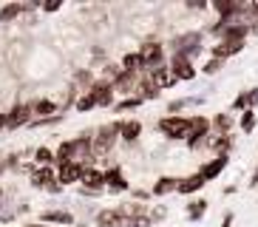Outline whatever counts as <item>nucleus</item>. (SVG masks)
I'll list each match as a JSON object with an SVG mask.
<instances>
[{
	"mask_svg": "<svg viewBox=\"0 0 258 227\" xmlns=\"http://www.w3.org/2000/svg\"><path fill=\"white\" fill-rule=\"evenodd\" d=\"M119 131H122V122H108L102 128H97V136H91V156H105L111 148L116 145L119 139Z\"/></svg>",
	"mask_w": 258,
	"mask_h": 227,
	"instance_id": "nucleus-1",
	"label": "nucleus"
},
{
	"mask_svg": "<svg viewBox=\"0 0 258 227\" xmlns=\"http://www.w3.org/2000/svg\"><path fill=\"white\" fill-rule=\"evenodd\" d=\"M190 128H193V117H162L159 120V134L167 136V139H187L190 136Z\"/></svg>",
	"mask_w": 258,
	"mask_h": 227,
	"instance_id": "nucleus-2",
	"label": "nucleus"
},
{
	"mask_svg": "<svg viewBox=\"0 0 258 227\" xmlns=\"http://www.w3.org/2000/svg\"><path fill=\"white\" fill-rule=\"evenodd\" d=\"M173 54H184V57H196L202 54V31H184L173 40Z\"/></svg>",
	"mask_w": 258,
	"mask_h": 227,
	"instance_id": "nucleus-3",
	"label": "nucleus"
},
{
	"mask_svg": "<svg viewBox=\"0 0 258 227\" xmlns=\"http://www.w3.org/2000/svg\"><path fill=\"white\" fill-rule=\"evenodd\" d=\"M213 134V122L207 117H193V128H190V136H187V148L190 151H196L202 145H207Z\"/></svg>",
	"mask_w": 258,
	"mask_h": 227,
	"instance_id": "nucleus-4",
	"label": "nucleus"
},
{
	"mask_svg": "<svg viewBox=\"0 0 258 227\" xmlns=\"http://www.w3.org/2000/svg\"><path fill=\"white\" fill-rule=\"evenodd\" d=\"M31 185L34 188H43L48 190V193H60V182H57V174H54L51 167H40V171H34L31 167Z\"/></svg>",
	"mask_w": 258,
	"mask_h": 227,
	"instance_id": "nucleus-5",
	"label": "nucleus"
},
{
	"mask_svg": "<svg viewBox=\"0 0 258 227\" xmlns=\"http://www.w3.org/2000/svg\"><path fill=\"white\" fill-rule=\"evenodd\" d=\"M139 57L145 60V68L151 71V68H159L162 66V60H165V45L162 43H142L139 45Z\"/></svg>",
	"mask_w": 258,
	"mask_h": 227,
	"instance_id": "nucleus-6",
	"label": "nucleus"
},
{
	"mask_svg": "<svg viewBox=\"0 0 258 227\" xmlns=\"http://www.w3.org/2000/svg\"><path fill=\"white\" fill-rule=\"evenodd\" d=\"M85 171H88V167H85L83 162H66V165L57 167V182H60V185H77V182H83Z\"/></svg>",
	"mask_w": 258,
	"mask_h": 227,
	"instance_id": "nucleus-7",
	"label": "nucleus"
},
{
	"mask_svg": "<svg viewBox=\"0 0 258 227\" xmlns=\"http://www.w3.org/2000/svg\"><path fill=\"white\" fill-rule=\"evenodd\" d=\"M170 74L176 77V83H179V80H193V77H196L193 60L184 57V54H173V57H170Z\"/></svg>",
	"mask_w": 258,
	"mask_h": 227,
	"instance_id": "nucleus-8",
	"label": "nucleus"
},
{
	"mask_svg": "<svg viewBox=\"0 0 258 227\" xmlns=\"http://www.w3.org/2000/svg\"><path fill=\"white\" fill-rule=\"evenodd\" d=\"M80 185H83V190H88V193H102V190H105V171L88 167Z\"/></svg>",
	"mask_w": 258,
	"mask_h": 227,
	"instance_id": "nucleus-9",
	"label": "nucleus"
},
{
	"mask_svg": "<svg viewBox=\"0 0 258 227\" xmlns=\"http://www.w3.org/2000/svg\"><path fill=\"white\" fill-rule=\"evenodd\" d=\"M227 162H230V156H213V159H207L205 165L199 167V176L205 182H213L216 176H221V171L227 167Z\"/></svg>",
	"mask_w": 258,
	"mask_h": 227,
	"instance_id": "nucleus-10",
	"label": "nucleus"
},
{
	"mask_svg": "<svg viewBox=\"0 0 258 227\" xmlns=\"http://www.w3.org/2000/svg\"><path fill=\"white\" fill-rule=\"evenodd\" d=\"M213 9H216L219 20L233 23L235 17H241V3H238V0H213Z\"/></svg>",
	"mask_w": 258,
	"mask_h": 227,
	"instance_id": "nucleus-11",
	"label": "nucleus"
},
{
	"mask_svg": "<svg viewBox=\"0 0 258 227\" xmlns=\"http://www.w3.org/2000/svg\"><path fill=\"white\" fill-rule=\"evenodd\" d=\"M105 188L111 190V193H122V190L131 188L119 165H114V167H108V171H105Z\"/></svg>",
	"mask_w": 258,
	"mask_h": 227,
	"instance_id": "nucleus-12",
	"label": "nucleus"
},
{
	"mask_svg": "<svg viewBox=\"0 0 258 227\" xmlns=\"http://www.w3.org/2000/svg\"><path fill=\"white\" fill-rule=\"evenodd\" d=\"M125 216H122L116 207H108V210H99L97 213V227H125Z\"/></svg>",
	"mask_w": 258,
	"mask_h": 227,
	"instance_id": "nucleus-13",
	"label": "nucleus"
},
{
	"mask_svg": "<svg viewBox=\"0 0 258 227\" xmlns=\"http://www.w3.org/2000/svg\"><path fill=\"white\" fill-rule=\"evenodd\" d=\"M116 210L125 216V221H134V219H148V210L151 204H142V202H128V204H119Z\"/></svg>",
	"mask_w": 258,
	"mask_h": 227,
	"instance_id": "nucleus-14",
	"label": "nucleus"
},
{
	"mask_svg": "<svg viewBox=\"0 0 258 227\" xmlns=\"http://www.w3.org/2000/svg\"><path fill=\"white\" fill-rule=\"evenodd\" d=\"M148 74H151V83H153V88H170V85L176 83V77L170 74V66H159V68H151V71H148Z\"/></svg>",
	"mask_w": 258,
	"mask_h": 227,
	"instance_id": "nucleus-15",
	"label": "nucleus"
},
{
	"mask_svg": "<svg viewBox=\"0 0 258 227\" xmlns=\"http://www.w3.org/2000/svg\"><path fill=\"white\" fill-rule=\"evenodd\" d=\"M31 9H34L31 3H6L0 6V23H15L23 12H31Z\"/></svg>",
	"mask_w": 258,
	"mask_h": 227,
	"instance_id": "nucleus-16",
	"label": "nucleus"
},
{
	"mask_svg": "<svg viewBox=\"0 0 258 227\" xmlns=\"http://www.w3.org/2000/svg\"><path fill=\"white\" fill-rule=\"evenodd\" d=\"M31 122V105H17L9 111V131L20 128V125H29Z\"/></svg>",
	"mask_w": 258,
	"mask_h": 227,
	"instance_id": "nucleus-17",
	"label": "nucleus"
},
{
	"mask_svg": "<svg viewBox=\"0 0 258 227\" xmlns=\"http://www.w3.org/2000/svg\"><path fill=\"white\" fill-rule=\"evenodd\" d=\"M31 117H40V120L57 117V102L54 99H34L31 102Z\"/></svg>",
	"mask_w": 258,
	"mask_h": 227,
	"instance_id": "nucleus-18",
	"label": "nucleus"
},
{
	"mask_svg": "<svg viewBox=\"0 0 258 227\" xmlns=\"http://www.w3.org/2000/svg\"><path fill=\"white\" fill-rule=\"evenodd\" d=\"M244 51V43H227V40H219V45H213V57L216 60H227V57H233V54Z\"/></svg>",
	"mask_w": 258,
	"mask_h": 227,
	"instance_id": "nucleus-19",
	"label": "nucleus"
},
{
	"mask_svg": "<svg viewBox=\"0 0 258 227\" xmlns=\"http://www.w3.org/2000/svg\"><path fill=\"white\" fill-rule=\"evenodd\" d=\"M207 182L202 179L199 174H193V176H184V179H179V190L176 193H182V196H190V193H199V190L205 188Z\"/></svg>",
	"mask_w": 258,
	"mask_h": 227,
	"instance_id": "nucleus-20",
	"label": "nucleus"
},
{
	"mask_svg": "<svg viewBox=\"0 0 258 227\" xmlns=\"http://www.w3.org/2000/svg\"><path fill=\"white\" fill-rule=\"evenodd\" d=\"M179 190V179L176 176H159L156 179V185L151 188L153 196H167V193H176Z\"/></svg>",
	"mask_w": 258,
	"mask_h": 227,
	"instance_id": "nucleus-21",
	"label": "nucleus"
},
{
	"mask_svg": "<svg viewBox=\"0 0 258 227\" xmlns=\"http://www.w3.org/2000/svg\"><path fill=\"white\" fill-rule=\"evenodd\" d=\"M43 224H74V216L69 210H46L40 216Z\"/></svg>",
	"mask_w": 258,
	"mask_h": 227,
	"instance_id": "nucleus-22",
	"label": "nucleus"
},
{
	"mask_svg": "<svg viewBox=\"0 0 258 227\" xmlns=\"http://www.w3.org/2000/svg\"><path fill=\"white\" fill-rule=\"evenodd\" d=\"M119 136L125 139V142H137L139 136H142V122H139V120H128V122H122Z\"/></svg>",
	"mask_w": 258,
	"mask_h": 227,
	"instance_id": "nucleus-23",
	"label": "nucleus"
},
{
	"mask_svg": "<svg viewBox=\"0 0 258 227\" xmlns=\"http://www.w3.org/2000/svg\"><path fill=\"white\" fill-rule=\"evenodd\" d=\"M205 97H182V99H173V102H167V114L176 117V111H182V108H190V105H202Z\"/></svg>",
	"mask_w": 258,
	"mask_h": 227,
	"instance_id": "nucleus-24",
	"label": "nucleus"
},
{
	"mask_svg": "<svg viewBox=\"0 0 258 227\" xmlns=\"http://www.w3.org/2000/svg\"><path fill=\"white\" fill-rule=\"evenodd\" d=\"M207 199H193V202L187 204V219L190 221H202L205 219V213H207Z\"/></svg>",
	"mask_w": 258,
	"mask_h": 227,
	"instance_id": "nucleus-25",
	"label": "nucleus"
},
{
	"mask_svg": "<svg viewBox=\"0 0 258 227\" xmlns=\"http://www.w3.org/2000/svg\"><path fill=\"white\" fill-rule=\"evenodd\" d=\"M213 131H216V134H230V131H233V114H216V117H213Z\"/></svg>",
	"mask_w": 258,
	"mask_h": 227,
	"instance_id": "nucleus-26",
	"label": "nucleus"
},
{
	"mask_svg": "<svg viewBox=\"0 0 258 227\" xmlns=\"http://www.w3.org/2000/svg\"><path fill=\"white\" fill-rule=\"evenodd\" d=\"M34 162L43 165V167H51L54 162H57V153H54L51 148H46V145H40L37 151H34Z\"/></svg>",
	"mask_w": 258,
	"mask_h": 227,
	"instance_id": "nucleus-27",
	"label": "nucleus"
},
{
	"mask_svg": "<svg viewBox=\"0 0 258 227\" xmlns=\"http://www.w3.org/2000/svg\"><path fill=\"white\" fill-rule=\"evenodd\" d=\"M74 108H77L80 114L91 111V108H97V97H94L91 91H83V97H77V99H74Z\"/></svg>",
	"mask_w": 258,
	"mask_h": 227,
	"instance_id": "nucleus-28",
	"label": "nucleus"
},
{
	"mask_svg": "<svg viewBox=\"0 0 258 227\" xmlns=\"http://www.w3.org/2000/svg\"><path fill=\"white\" fill-rule=\"evenodd\" d=\"M255 125H258V114L247 108V111L241 114V120H238V128H241L244 134H252V131H255Z\"/></svg>",
	"mask_w": 258,
	"mask_h": 227,
	"instance_id": "nucleus-29",
	"label": "nucleus"
},
{
	"mask_svg": "<svg viewBox=\"0 0 258 227\" xmlns=\"http://www.w3.org/2000/svg\"><path fill=\"white\" fill-rule=\"evenodd\" d=\"M142 102H145L142 97H128V99H119V102L114 105V111H116V114H122V111H134V108H139Z\"/></svg>",
	"mask_w": 258,
	"mask_h": 227,
	"instance_id": "nucleus-30",
	"label": "nucleus"
},
{
	"mask_svg": "<svg viewBox=\"0 0 258 227\" xmlns=\"http://www.w3.org/2000/svg\"><path fill=\"white\" fill-rule=\"evenodd\" d=\"M202 71H205V74H219V71H221V60H216V57H210V60H207L205 63V68H202Z\"/></svg>",
	"mask_w": 258,
	"mask_h": 227,
	"instance_id": "nucleus-31",
	"label": "nucleus"
},
{
	"mask_svg": "<svg viewBox=\"0 0 258 227\" xmlns=\"http://www.w3.org/2000/svg\"><path fill=\"white\" fill-rule=\"evenodd\" d=\"M151 196H153L151 190H145V188H134V202H145V204H148V202H151Z\"/></svg>",
	"mask_w": 258,
	"mask_h": 227,
	"instance_id": "nucleus-32",
	"label": "nucleus"
},
{
	"mask_svg": "<svg viewBox=\"0 0 258 227\" xmlns=\"http://www.w3.org/2000/svg\"><path fill=\"white\" fill-rule=\"evenodd\" d=\"M255 105H258V88H247V108L255 111Z\"/></svg>",
	"mask_w": 258,
	"mask_h": 227,
	"instance_id": "nucleus-33",
	"label": "nucleus"
},
{
	"mask_svg": "<svg viewBox=\"0 0 258 227\" xmlns=\"http://www.w3.org/2000/svg\"><path fill=\"white\" fill-rule=\"evenodd\" d=\"M148 219H151V221H159V219H165V207H156V210H148Z\"/></svg>",
	"mask_w": 258,
	"mask_h": 227,
	"instance_id": "nucleus-34",
	"label": "nucleus"
},
{
	"mask_svg": "<svg viewBox=\"0 0 258 227\" xmlns=\"http://www.w3.org/2000/svg\"><path fill=\"white\" fill-rule=\"evenodd\" d=\"M151 224H153L151 219H134V221H128L125 227H151Z\"/></svg>",
	"mask_w": 258,
	"mask_h": 227,
	"instance_id": "nucleus-35",
	"label": "nucleus"
},
{
	"mask_svg": "<svg viewBox=\"0 0 258 227\" xmlns=\"http://www.w3.org/2000/svg\"><path fill=\"white\" fill-rule=\"evenodd\" d=\"M233 219H235L233 210H227V213H224V219H221V227H233Z\"/></svg>",
	"mask_w": 258,
	"mask_h": 227,
	"instance_id": "nucleus-36",
	"label": "nucleus"
},
{
	"mask_svg": "<svg viewBox=\"0 0 258 227\" xmlns=\"http://www.w3.org/2000/svg\"><path fill=\"white\" fill-rule=\"evenodd\" d=\"M60 6H62L60 0H51V3H46V6H43V9H46V12H57V9H60Z\"/></svg>",
	"mask_w": 258,
	"mask_h": 227,
	"instance_id": "nucleus-37",
	"label": "nucleus"
},
{
	"mask_svg": "<svg viewBox=\"0 0 258 227\" xmlns=\"http://www.w3.org/2000/svg\"><path fill=\"white\" fill-rule=\"evenodd\" d=\"M0 131H9V114H0Z\"/></svg>",
	"mask_w": 258,
	"mask_h": 227,
	"instance_id": "nucleus-38",
	"label": "nucleus"
},
{
	"mask_svg": "<svg viewBox=\"0 0 258 227\" xmlns=\"http://www.w3.org/2000/svg\"><path fill=\"white\" fill-rule=\"evenodd\" d=\"M250 188H258V165H255V171H252V176H250Z\"/></svg>",
	"mask_w": 258,
	"mask_h": 227,
	"instance_id": "nucleus-39",
	"label": "nucleus"
},
{
	"mask_svg": "<svg viewBox=\"0 0 258 227\" xmlns=\"http://www.w3.org/2000/svg\"><path fill=\"white\" fill-rule=\"evenodd\" d=\"M250 34H255V37H258V20L250 23Z\"/></svg>",
	"mask_w": 258,
	"mask_h": 227,
	"instance_id": "nucleus-40",
	"label": "nucleus"
}]
</instances>
